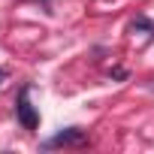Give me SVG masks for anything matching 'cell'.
Here are the masks:
<instances>
[{
	"label": "cell",
	"instance_id": "cell-1",
	"mask_svg": "<svg viewBox=\"0 0 154 154\" xmlns=\"http://www.w3.org/2000/svg\"><path fill=\"white\" fill-rule=\"evenodd\" d=\"M88 142V136H85V130H79V127H69V130H60L54 139H48V148H69V145H85Z\"/></svg>",
	"mask_w": 154,
	"mask_h": 154
},
{
	"label": "cell",
	"instance_id": "cell-2",
	"mask_svg": "<svg viewBox=\"0 0 154 154\" xmlns=\"http://www.w3.org/2000/svg\"><path fill=\"white\" fill-rule=\"evenodd\" d=\"M18 121H21L24 130H36V127H39V115H36V109L27 103V91H21V100H18Z\"/></svg>",
	"mask_w": 154,
	"mask_h": 154
},
{
	"label": "cell",
	"instance_id": "cell-3",
	"mask_svg": "<svg viewBox=\"0 0 154 154\" xmlns=\"http://www.w3.org/2000/svg\"><path fill=\"white\" fill-rule=\"evenodd\" d=\"M0 79H3V72H0Z\"/></svg>",
	"mask_w": 154,
	"mask_h": 154
}]
</instances>
